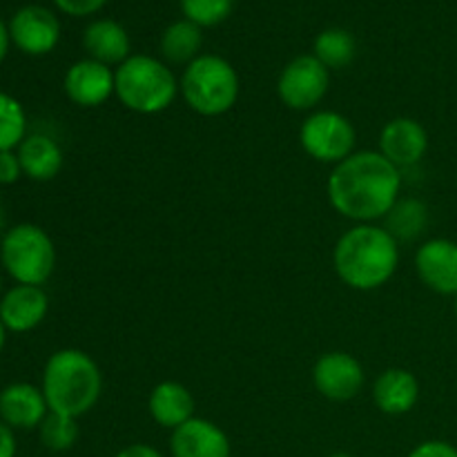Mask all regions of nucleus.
Here are the masks:
<instances>
[{"mask_svg":"<svg viewBox=\"0 0 457 457\" xmlns=\"http://www.w3.org/2000/svg\"><path fill=\"white\" fill-rule=\"evenodd\" d=\"M4 342H7V328H4L3 320H0V353H3V348H4Z\"/></svg>","mask_w":457,"mask_h":457,"instance_id":"473e14b6","label":"nucleus"},{"mask_svg":"<svg viewBox=\"0 0 457 457\" xmlns=\"http://www.w3.org/2000/svg\"><path fill=\"white\" fill-rule=\"evenodd\" d=\"M409 457H457V446L445 440H427L415 446Z\"/></svg>","mask_w":457,"mask_h":457,"instance_id":"bb28decb","label":"nucleus"},{"mask_svg":"<svg viewBox=\"0 0 457 457\" xmlns=\"http://www.w3.org/2000/svg\"><path fill=\"white\" fill-rule=\"evenodd\" d=\"M54 3L70 16H89V13H96L107 0H54Z\"/></svg>","mask_w":457,"mask_h":457,"instance_id":"c85d7f7f","label":"nucleus"},{"mask_svg":"<svg viewBox=\"0 0 457 457\" xmlns=\"http://www.w3.org/2000/svg\"><path fill=\"white\" fill-rule=\"evenodd\" d=\"M103 375L96 361L79 348H62L43 370V395L52 413L83 418L101 400Z\"/></svg>","mask_w":457,"mask_h":457,"instance_id":"7ed1b4c3","label":"nucleus"},{"mask_svg":"<svg viewBox=\"0 0 457 457\" xmlns=\"http://www.w3.org/2000/svg\"><path fill=\"white\" fill-rule=\"evenodd\" d=\"M428 150V132L420 120L400 116L388 120L379 132V154L395 168H411L420 163Z\"/></svg>","mask_w":457,"mask_h":457,"instance_id":"f8f14e48","label":"nucleus"},{"mask_svg":"<svg viewBox=\"0 0 457 457\" xmlns=\"http://www.w3.org/2000/svg\"><path fill=\"white\" fill-rule=\"evenodd\" d=\"M384 219H386L384 228L400 244V241H413L422 235L428 223V210L418 199H400Z\"/></svg>","mask_w":457,"mask_h":457,"instance_id":"4be33fe9","label":"nucleus"},{"mask_svg":"<svg viewBox=\"0 0 457 457\" xmlns=\"http://www.w3.org/2000/svg\"><path fill=\"white\" fill-rule=\"evenodd\" d=\"M3 226H4V214H3V201H0V232H3Z\"/></svg>","mask_w":457,"mask_h":457,"instance_id":"72a5a7b5","label":"nucleus"},{"mask_svg":"<svg viewBox=\"0 0 457 457\" xmlns=\"http://www.w3.org/2000/svg\"><path fill=\"white\" fill-rule=\"evenodd\" d=\"M364 382V369L348 353H326L312 366V384H315L317 393L330 402L353 400L360 395Z\"/></svg>","mask_w":457,"mask_h":457,"instance_id":"1a4fd4ad","label":"nucleus"},{"mask_svg":"<svg viewBox=\"0 0 457 457\" xmlns=\"http://www.w3.org/2000/svg\"><path fill=\"white\" fill-rule=\"evenodd\" d=\"M27 116L21 103L0 92V152L16 150L25 141Z\"/></svg>","mask_w":457,"mask_h":457,"instance_id":"b1692460","label":"nucleus"},{"mask_svg":"<svg viewBox=\"0 0 457 457\" xmlns=\"http://www.w3.org/2000/svg\"><path fill=\"white\" fill-rule=\"evenodd\" d=\"M38 431L45 449L54 451V453L70 451L76 445V440H79V422L74 418H67V415L52 413V411L43 420Z\"/></svg>","mask_w":457,"mask_h":457,"instance_id":"393cba45","label":"nucleus"},{"mask_svg":"<svg viewBox=\"0 0 457 457\" xmlns=\"http://www.w3.org/2000/svg\"><path fill=\"white\" fill-rule=\"evenodd\" d=\"M0 293H3V277H0Z\"/></svg>","mask_w":457,"mask_h":457,"instance_id":"e433bc0d","label":"nucleus"},{"mask_svg":"<svg viewBox=\"0 0 457 457\" xmlns=\"http://www.w3.org/2000/svg\"><path fill=\"white\" fill-rule=\"evenodd\" d=\"M114 457H163V455L150 445H129L125 446V449H120Z\"/></svg>","mask_w":457,"mask_h":457,"instance_id":"7c9ffc66","label":"nucleus"},{"mask_svg":"<svg viewBox=\"0 0 457 457\" xmlns=\"http://www.w3.org/2000/svg\"><path fill=\"white\" fill-rule=\"evenodd\" d=\"M18 159H21V168L25 177L31 181H52L58 177L62 170L65 156H62L61 145L54 138L45 137V134H31L25 141L18 145Z\"/></svg>","mask_w":457,"mask_h":457,"instance_id":"6ab92c4d","label":"nucleus"},{"mask_svg":"<svg viewBox=\"0 0 457 457\" xmlns=\"http://www.w3.org/2000/svg\"><path fill=\"white\" fill-rule=\"evenodd\" d=\"M415 272L427 288L437 295H457V244L451 239H428L415 253Z\"/></svg>","mask_w":457,"mask_h":457,"instance_id":"9b49d317","label":"nucleus"},{"mask_svg":"<svg viewBox=\"0 0 457 457\" xmlns=\"http://www.w3.org/2000/svg\"><path fill=\"white\" fill-rule=\"evenodd\" d=\"M195 406L192 393L181 382H172V379L156 384L150 393V400H147L150 418L159 427L170 428V431L195 418Z\"/></svg>","mask_w":457,"mask_h":457,"instance_id":"a211bd4d","label":"nucleus"},{"mask_svg":"<svg viewBox=\"0 0 457 457\" xmlns=\"http://www.w3.org/2000/svg\"><path fill=\"white\" fill-rule=\"evenodd\" d=\"M420 400V382L411 370L388 369L375 379L373 402L382 413L404 415L415 409Z\"/></svg>","mask_w":457,"mask_h":457,"instance_id":"f3484780","label":"nucleus"},{"mask_svg":"<svg viewBox=\"0 0 457 457\" xmlns=\"http://www.w3.org/2000/svg\"><path fill=\"white\" fill-rule=\"evenodd\" d=\"M0 262L16 284L43 286L56 268V248L40 226L18 223L4 232Z\"/></svg>","mask_w":457,"mask_h":457,"instance_id":"423d86ee","label":"nucleus"},{"mask_svg":"<svg viewBox=\"0 0 457 457\" xmlns=\"http://www.w3.org/2000/svg\"><path fill=\"white\" fill-rule=\"evenodd\" d=\"M201 45H204L201 27L187 18L168 25L161 36V54L172 65H190L195 58L201 56Z\"/></svg>","mask_w":457,"mask_h":457,"instance_id":"412c9836","label":"nucleus"},{"mask_svg":"<svg viewBox=\"0 0 457 457\" xmlns=\"http://www.w3.org/2000/svg\"><path fill=\"white\" fill-rule=\"evenodd\" d=\"M402 172L373 150L353 152L330 172L326 192L333 210L357 223L384 219L400 201Z\"/></svg>","mask_w":457,"mask_h":457,"instance_id":"f257e3e1","label":"nucleus"},{"mask_svg":"<svg viewBox=\"0 0 457 457\" xmlns=\"http://www.w3.org/2000/svg\"><path fill=\"white\" fill-rule=\"evenodd\" d=\"M299 143L320 163H342L355 152L357 129L344 114L333 110L312 112L299 129Z\"/></svg>","mask_w":457,"mask_h":457,"instance_id":"0eeeda50","label":"nucleus"},{"mask_svg":"<svg viewBox=\"0 0 457 457\" xmlns=\"http://www.w3.org/2000/svg\"><path fill=\"white\" fill-rule=\"evenodd\" d=\"M0 457H16V437L13 428L0 420Z\"/></svg>","mask_w":457,"mask_h":457,"instance_id":"c756f323","label":"nucleus"},{"mask_svg":"<svg viewBox=\"0 0 457 457\" xmlns=\"http://www.w3.org/2000/svg\"><path fill=\"white\" fill-rule=\"evenodd\" d=\"M83 45L87 49L89 58L103 62V65H120L129 58V36L116 21L103 18L94 21L85 29Z\"/></svg>","mask_w":457,"mask_h":457,"instance_id":"aec40b11","label":"nucleus"},{"mask_svg":"<svg viewBox=\"0 0 457 457\" xmlns=\"http://www.w3.org/2000/svg\"><path fill=\"white\" fill-rule=\"evenodd\" d=\"M49 311V297L43 286L16 284L0 297V320L12 333L38 328Z\"/></svg>","mask_w":457,"mask_h":457,"instance_id":"2eb2a0df","label":"nucleus"},{"mask_svg":"<svg viewBox=\"0 0 457 457\" xmlns=\"http://www.w3.org/2000/svg\"><path fill=\"white\" fill-rule=\"evenodd\" d=\"M172 457H230L232 445L221 427L205 418H192L170 436Z\"/></svg>","mask_w":457,"mask_h":457,"instance_id":"ddd939ff","label":"nucleus"},{"mask_svg":"<svg viewBox=\"0 0 457 457\" xmlns=\"http://www.w3.org/2000/svg\"><path fill=\"white\" fill-rule=\"evenodd\" d=\"M183 101L199 116H223L239 98V74L217 54H201L186 65L181 80Z\"/></svg>","mask_w":457,"mask_h":457,"instance_id":"39448f33","label":"nucleus"},{"mask_svg":"<svg viewBox=\"0 0 457 457\" xmlns=\"http://www.w3.org/2000/svg\"><path fill=\"white\" fill-rule=\"evenodd\" d=\"M9 43H12V36H9V27L0 21V62L7 58L9 52Z\"/></svg>","mask_w":457,"mask_h":457,"instance_id":"2f4dec72","label":"nucleus"},{"mask_svg":"<svg viewBox=\"0 0 457 457\" xmlns=\"http://www.w3.org/2000/svg\"><path fill=\"white\" fill-rule=\"evenodd\" d=\"M235 0H181V9L187 21L199 27H214L226 21Z\"/></svg>","mask_w":457,"mask_h":457,"instance_id":"a878e982","label":"nucleus"},{"mask_svg":"<svg viewBox=\"0 0 457 457\" xmlns=\"http://www.w3.org/2000/svg\"><path fill=\"white\" fill-rule=\"evenodd\" d=\"M328 457H353L351 453H344V451H337V453H330Z\"/></svg>","mask_w":457,"mask_h":457,"instance_id":"f704fd0d","label":"nucleus"},{"mask_svg":"<svg viewBox=\"0 0 457 457\" xmlns=\"http://www.w3.org/2000/svg\"><path fill=\"white\" fill-rule=\"evenodd\" d=\"M333 266L348 288L378 290L393 279L400 266V244L386 228L357 223L335 244Z\"/></svg>","mask_w":457,"mask_h":457,"instance_id":"f03ea898","label":"nucleus"},{"mask_svg":"<svg viewBox=\"0 0 457 457\" xmlns=\"http://www.w3.org/2000/svg\"><path fill=\"white\" fill-rule=\"evenodd\" d=\"M330 87V70L315 56L303 54L293 58L277 80V94L286 107L306 112L320 105Z\"/></svg>","mask_w":457,"mask_h":457,"instance_id":"6e6552de","label":"nucleus"},{"mask_svg":"<svg viewBox=\"0 0 457 457\" xmlns=\"http://www.w3.org/2000/svg\"><path fill=\"white\" fill-rule=\"evenodd\" d=\"M49 406L43 395V388L34 384L16 382L0 391V420L12 428L29 431L43 424Z\"/></svg>","mask_w":457,"mask_h":457,"instance_id":"dca6fc26","label":"nucleus"},{"mask_svg":"<svg viewBox=\"0 0 457 457\" xmlns=\"http://www.w3.org/2000/svg\"><path fill=\"white\" fill-rule=\"evenodd\" d=\"M9 36L21 52L29 56H45L61 40V22L49 9L40 4H27L18 9L9 21Z\"/></svg>","mask_w":457,"mask_h":457,"instance_id":"9d476101","label":"nucleus"},{"mask_svg":"<svg viewBox=\"0 0 457 457\" xmlns=\"http://www.w3.org/2000/svg\"><path fill=\"white\" fill-rule=\"evenodd\" d=\"M62 87L74 105L98 107L114 96V71L94 58H85L67 70Z\"/></svg>","mask_w":457,"mask_h":457,"instance_id":"4468645a","label":"nucleus"},{"mask_svg":"<svg viewBox=\"0 0 457 457\" xmlns=\"http://www.w3.org/2000/svg\"><path fill=\"white\" fill-rule=\"evenodd\" d=\"M21 159L13 150L0 152V186H12L21 179Z\"/></svg>","mask_w":457,"mask_h":457,"instance_id":"cd10ccee","label":"nucleus"},{"mask_svg":"<svg viewBox=\"0 0 457 457\" xmlns=\"http://www.w3.org/2000/svg\"><path fill=\"white\" fill-rule=\"evenodd\" d=\"M312 52L328 70H342L355 58V38L346 29L330 27L317 36Z\"/></svg>","mask_w":457,"mask_h":457,"instance_id":"5701e85b","label":"nucleus"},{"mask_svg":"<svg viewBox=\"0 0 457 457\" xmlns=\"http://www.w3.org/2000/svg\"><path fill=\"white\" fill-rule=\"evenodd\" d=\"M453 308H455V315H457V295H455V302H453Z\"/></svg>","mask_w":457,"mask_h":457,"instance_id":"c9c22d12","label":"nucleus"},{"mask_svg":"<svg viewBox=\"0 0 457 457\" xmlns=\"http://www.w3.org/2000/svg\"><path fill=\"white\" fill-rule=\"evenodd\" d=\"M179 80L174 71L159 58L129 56L114 71V96L137 114H159L177 101Z\"/></svg>","mask_w":457,"mask_h":457,"instance_id":"20e7f679","label":"nucleus"}]
</instances>
